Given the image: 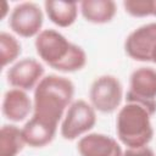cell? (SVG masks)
Instances as JSON below:
<instances>
[{
    "label": "cell",
    "mask_w": 156,
    "mask_h": 156,
    "mask_svg": "<svg viewBox=\"0 0 156 156\" xmlns=\"http://www.w3.org/2000/svg\"><path fill=\"white\" fill-rule=\"evenodd\" d=\"M73 95L74 84L68 78L57 74L43 77L34 90L33 116L57 126L65 110L73 102Z\"/></svg>",
    "instance_id": "1"
},
{
    "label": "cell",
    "mask_w": 156,
    "mask_h": 156,
    "mask_svg": "<svg viewBox=\"0 0 156 156\" xmlns=\"http://www.w3.org/2000/svg\"><path fill=\"white\" fill-rule=\"evenodd\" d=\"M34 45L39 57L56 71L77 72L87 63L85 51L55 29L41 30L37 35Z\"/></svg>",
    "instance_id": "2"
},
{
    "label": "cell",
    "mask_w": 156,
    "mask_h": 156,
    "mask_svg": "<svg viewBox=\"0 0 156 156\" xmlns=\"http://www.w3.org/2000/svg\"><path fill=\"white\" fill-rule=\"evenodd\" d=\"M150 112L136 102H126L118 111L116 132L119 141L127 147L147 146L154 136Z\"/></svg>",
    "instance_id": "3"
},
{
    "label": "cell",
    "mask_w": 156,
    "mask_h": 156,
    "mask_svg": "<svg viewBox=\"0 0 156 156\" xmlns=\"http://www.w3.org/2000/svg\"><path fill=\"white\" fill-rule=\"evenodd\" d=\"M127 102H136L145 107L151 116L156 112V69L140 67L132 72L129 89L126 95Z\"/></svg>",
    "instance_id": "4"
},
{
    "label": "cell",
    "mask_w": 156,
    "mask_h": 156,
    "mask_svg": "<svg viewBox=\"0 0 156 156\" xmlns=\"http://www.w3.org/2000/svg\"><path fill=\"white\" fill-rule=\"evenodd\" d=\"M96 123L95 108L84 100L73 101L61 123V136L66 140H74L94 128Z\"/></svg>",
    "instance_id": "5"
},
{
    "label": "cell",
    "mask_w": 156,
    "mask_h": 156,
    "mask_svg": "<svg viewBox=\"0 0 156 156\" xmlns=\"http://www.w3.org/2000/svg\"><path fill=\"white\" fill-rule=\"evenodd\" d=\"M122 98L123 87L115 76H100L91 83L89 91L90 104L102 113H112L116 111L121 105Z\"/></svg>",
    "instance_id": "6"
},
{
    "label": "cell",
    "mask_w": 156,
    "mask_h": 156,
    "mask_svg": "<svg viewBox=\"0 0 156 156\" xmlns=\"http://www.w3.org/2000/svg\"><path fill=\"white\" fill-rule=\"evenodd\" d=\"M43 22V11L34 2H22L16 5L9 18V26L12 32L23 38L38 35L41 32Z\"/></svg>",
    "instance_id": "7"
},
{
    "label": "cell",
    "mask_w": 156,
    "mask_h": 156,
    "mask_svg": "<svg viewBox=\"0 0 156 156\" xmlns=\"http://www.w3.org/2000/svg\"><path fill=\"white\" fill-rule=\"evenodd\" d=\"M156 49V22L140 26L134 29L124 41L126 54L140 62L152 61V55Z\"/></svg>",
    "instance_id": "8"
},
{
    "label": "cell",
    "mask_w": 156,
    "mask_h": 156,
    "mask_svg": "<svg viewBox=\"0 0 156 156\" xmlns=\"http://www.w3.org/2000/svg\"><path fill=\"white\" fill-rule=\"evenodd\" d=\"M44 72L45 68L39 61L32 57H26L17 61L7 69L6 79L11 87L27 91L39 84Z\"/></svg>",
    "instance_id": "9"
},
{
    "label": "cell",
    "mask_w": 156,
    "mask_h": 156,
    "mask_svg": "<svg viewBox=\"0 0 156 156\" xmlns=\"http://www.w3.org/2000/svg\"><path fill=\"white\" fill-rule=\"evenodd\" d=\"M77 150L80 156H122L123 151L110 135L101 133H90L78 140Z\"/></svg>",
    "instance_id": "10"
},
{
    "label": "cell",
    "mask_w": 156,
    "mask_h": 156,
    "mask_svg": "<svg viewBox=\"0 0 156 156\" xmlns=\"http://www.w3.org/2000/svg\"><path fill=\"white\" fill-rule=\"evenodd\" d=\"M33 111V102L28 94L21 89H10L2 99V115L12 122L26 119Z\"/></svg>",
    "instance_id": "11"
},
{
    "label": "cell",
    "mask_w": 156,
    "mask_h": 156,
    "mask_svg": "<svg viewBox=\"0 0 156 156\" xmlns=\"http://www.w3.org/2000/svg\"><path fill=\"white\" fill-rule=\"evenodd\" d=\"M56 132L57 126L37 116H32V118L22 128L24 143L30 147H43L50 144L54 140Z\"/></svg>",
    "instance_id": "12"
},
{
    "label": "cell",
    "mask_w": 156,
    "mask_h": 156,
    "mask_svg": "<svg viewBox=\"0 0 156 156\" xmlns=\"http://www.w3.org/2000/svg\"><path fill=\"white\" fill-rule=\"evenodd\" d=\"M82 16L85 21L95 24H104L112 21L117 6L112 0H84L79 4Z\"/></svg>",
    "instance_id": "13"
},
{
    "label": "cell",
    "mask_w": 156,
    "mask_h": 156,
    "mask_svg": "<svg viewBox=\"0 0 156 156\" xmlns=\"http://www.w3.org/2000/svg\"><path fill=\"white\" fill-rule=\"evenodd\" d=\"M45 12L49 20L58 27L72 26L78 15V4L76 1H51L44 2Z\"/></svg>",
    "instance_id": "14"
},
{
    "label": "cell",
    "mask_w": 156,
    "mask_h": 156,
    "mask_svg": "<svg viewBox=\"0 0 156 156\" xmlns=\"http://www.w3.org/2000/svg\"><path fill=\"white\" fill-rule=\"evenodd\" d=\"M22 129L12 124H4L0 132V156H17L23 146Z\"/></svg>",
    "instance_id": "15"
},
{
    "label": "cell",
    "mask_w": 156,
    "mask_h": 156,
    "mask_svg": "<svg viewBox=\"0 0 156 156\" xmlns=\"http://www.w3.org/2000/svg\"><path fill=\"white\" fill-rule=\"evenodd\" d=\"M22 52V48L20 41L11 34L6 32L0 33V56L2 67L13 62L20 54Z\"/></svg>",
    "instance_id": "16"
},
{
    "label": "cell",
    "mask_w": 156,
    "mask_h": 156,
    "mask_svg": "<svg viewBox=\"0 0 156 156\" xmlns=\"http://www.w3.org/2000/svg\"><path fill=\"white\" fill-rule=\"evenodd\" d=\"M123 7L133 17L156 16V0H126Z\"/></svg>",
    "instance_id": "17"
},
{
    "label": "cell",
    "mask_w": 156,
    "mask_h": 156,
    "mask_svg": "<svg viewBox=\"0 0 156 156\" xmlns=\"http://www.w3.org/2000/svg\"><path fill=\"white\" fill-rule=\"evenodd\" d=\"M122 156H155L154 151L149 146H143V147H127V150L123 152Z\"/></svg>",
    "instance_id": "18"
},
{
    "label": "cell",
    "mask_w": 156,
    "mask_h": 156,
    "mask_svg": "<svg viewBox=\"0 0 156 156\" xmlns=\"http://www.w3.org/2000/svg\"><path fill=\"white\" fill-rule=\"evenodd\" d=\"M0 5L2 6V9H1V10H2V16H1V18H4L5 15H6V12H7V7H9V6H7V2H6V1H2Z\"/></svg>",
    "instance_id": "19"
},
{
    "label": "cell",
    "mask_w": 156,
    "mask_h": 156,
    "mask_svg": "<svg viewBox=\"0 0 156 156\" xmlns=\"http://www.w3.org/2000/svg\"><path fill=\"white\" fill-rule=\"evenodd\" d=\"M152 62H155V63H156V49H155L154 55H152Z\"/></svg>",
    "instance_id": "20"
}]
</instances>
